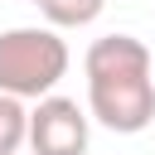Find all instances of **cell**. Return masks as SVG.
Returning <instances> with one entry per match:
<instances>
[{
	"instance_id": "6da1fadb",
	"label": "cell",
	"mask_w": 155,
	"mask_h": 155,
	"mask_svg": "<svg viewBox=\"0 0 155 155\" xmlns=\"http://www.w3.org/2000/svg\"><path fill=\"white\" fill-rule=\"evenodd\" d=\"M87 111L116 136H136L155 121V58L136 34H102L87 44Z\"/></svg>"
},
{
	"instance_id": "7a4b0ae2",
	"label": "cell",
	"mask_w": 155,
	"mask_h": 155,
	"mask_svg": "<svg viewBox=\"0 0 155 155\" xmlns=\"http://www.w3.org/2000/svg\"><path fill=\"white\" fill-rule=\"evenodd\" d=\"M68 73V44L48 24H19L0 34V97L44 102Z\"/></svg>"
},
{
	"instance_id": "3957f363",
	"label": "cell",
	"mask_w": 155,
	"mask_h": 155,
	"mask_svg": "<svg viewBox=\"0 0 155 155\" xmlns=\"http://www.w3.org/2000/svg\"><path fill=\"white\" fill-rule=\"evenodd\" d=\"M24 145L34 155H87V111L73 97H44L29 111Z\"/></svg>"
},
{
	"instance_id": "277c9868",
	"label": "cell",
	"mask_w": 155,
	"mask_h": 155,
	"mask_svg": "<svg viewBox=\"0 0 155 155\" xmlns=\"http://www.w3.org/2000/svg\"><path fill=\"white\" fill-rule=\"evenodd\" d=\"M107 10V0H39V15L48 19V29H82Z\"/></svg>"
},
{
	"instance_id": "5b68a950",
	"label": "cell",
	"mask_w": 155,
	"mask_h": 155,
	"mask_svg": "<svg viewBox=\"0 0 155 155\" xmlns=\"http://www.w3.org/2000/svg\"><path fill=\"white\" fill-rule=\"evenodd\" d=\"M24 131H29V111H24V102L0 97V155H19Z\"/></svg>"
},
{
	"instance_id": "8992f818",
	"label": "cell",
	"mask_w": 155,
	"mask_h": 155,
	"mask_svg": "<svg viewBox=\"0 0 155 155\" xmlns=\"http://www.w3.org/2000/svg\"><path fill=\"white\" fill-rule=\"evenodd\" d=\"M34 5H39V0H34Z\"/></svg>"
}]
</instances>
